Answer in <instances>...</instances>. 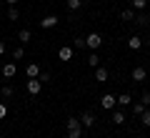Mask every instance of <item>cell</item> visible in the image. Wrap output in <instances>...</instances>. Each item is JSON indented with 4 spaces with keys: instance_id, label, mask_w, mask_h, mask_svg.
Here are the masks:
<instances>
[{
    "instance_id": "obj_5",
    "label": "cell",
    "mask_w": 150,
    "mask_h": 138,
    "mask_svg": "<svg viewBox=\"0 0 150 138\" xmlns=\"http://www.w3.org/2000/svg\"><path fill=\"white\" fill-rule=\"evenodd\" d=\"M100 106H103V111H112V108H115V96L105 93V96L100 98Z\"/></svg>"
},
{
    "instance_id": "obj_25",
    "label": "cell",
    "mask_w": 150,
    "mask_h": 138,
    "mask_svg": "<svg viewBox=\"0 0 150 138\" xmlns=\"http://www.w3.org/2000/svg\"><path fill=\"white\" fill-rule=\"evenodd\" d=\"M8 18H10V20H18V18H20V13H18V8H15V5L8 10Z\"/></svg>"
},
{
    "instance_id": "obj_27",
    "label": "cell",
    "mask_w": 150,
    "mask_h": 138,
    "mask_svg": "<svg viewBox=\"0 0 150 138\" xmlns=\"http://www.w3.org/2000/svg\"><path fill=\"white\" fill-rule=\"evenodd\" d=\"M140 103H143V106L148 108V106H150V93H143V98H140Z\"/></svg>"
},
{
    "instance_id": "obj_16",
    "label": "cell",
    "mask_w": 150,
    "mask_h": 138,
    "mask_svg": "<svg viewBox=\"0 0 150 138\" xmlns=\"http://www.w3.org/2000/svg\"><path fill=\"white\" fill-rule=\"evenodd\" d=\"M120 18H123V20H135V10L133 8H125V10L120 13Z\"/></svg>"
},
{
    "instance_id": "obj_15",
    "label": "cell",
    "mask_w": 150,
    "mask_h": 138,
    "mask_svg": "<svg viewBox=\"0 0 150 138\" xmlns=\"http://www.w3.org/2000/svg\"><path fill=\"white\" fill-rule=\"evenodd\" d=\"M88 65H90V68H98V65H100V55H98L95 50L88 55Z\"/></svg>"
},
{
    "instance_id": "obj_26",
    "label": "cell",
    "mask_w": 150,
    "mask_h": 138,
    "mask_svg": "<svg viewBox=\"0 0 150 138\" xmlns=\"http://www.w3.org/2000/svg\"><path fill=\"white\" fill-rule=\"evenodd\" d=\"M5 116H8V103H5V101H0V121H3Z\"/></svg>"
},
{
    "instance_id": "obj_30",
    "label": "cell",
    "mask_w": 150,
    "mask_h": 138,
    "mask_svg": "<svg viewBox=\"0 0 150 138\" xmlns=\"http://www.w3.org/2000/svg\"><path fill=\"white\" fill-rule=\"evenodd\" d=\"M0 55H5V43L0 40Z\"/></svg>"
},
{
    "instance_id": "obj_2",
    "label": "cell",
    "mask_w": 150,
    "mask_h": 138,
    "mask_svg": "<svg viewBox=\"0 0 150 138\" xmlns=\"http://www.w3.org/2000/svg\"><path fill=\"white\" fill-rule=\"evenodd\" d=\"M85 45L90 50H98L103 45V35H100V33H90V35H85Z\"/></svg>"
},
{
    "instance_id": "obj_18",
    "label": "cell",
    "mask_w": 150,
    "mask_h": 138,
    "mask_svg": "<svg viewBox=\"0 0 150 138\" xmlns=\"http://www.w3.org/2000/svg\"><path fill=\"white\" fill-rule=\"evenodd\" d=\"M140 123H143L145 128H150V111H148V108H145V111L140 113Z\"/></svg>"
},
{
    "instance_id": "obj_31",
    "label": "cell",
    "mask_w": 150,
    "mask_h": 138,
    "mask_svg": "<svg viewBox=\"0 0 150 138\" xmlns=\"http://www.w3.org/2000/svg\"><path fill=\"white\" fill-rule=\"evenodd\" d=\"M5 3H8V5H15V3H18V0H5Z\"/></svg>"
},
{
    "instance_id": "obj_32",
    "label": "cell",
    "mask_w": 150,
    "mask_h": 138,
    "mask_svg": "<svg viewBox=\"0 0 150 138\" xmlns=\"http://www.w3.org/2000/svg\"><path fill=\"white\" fill-rule=\"evenodd\" d=\"M65 138H73V136H70V133H68V136H65Z\"/></svg>"
},
{
    "instance_id": "obj_20",
    "label": "cell",
    "mask_w": 150,
    "mask_h": 138,
    "mask_svg": "<svg viewBox=\"0 0 150 138\" xmlns=\"http://www.w3.org/2000/svg\"><path fill=\"white\" fill-rule=\"evenodd\" d=\"M0 93H3V98H13V96H15V88H13V85H3Z\"/></svg>"
},
{
    "instance_id": "obj_12",
    "label": "cell",
    "mask_w": 150,
    "mask_h": 138,
    "mask_svg": "<svg viewBox=\"0 0 150 138\" xmlns=\"http://www.w3.org/2000/svg\"><path fill=\"white\" fill-rule=\"evenodd\" d=\"M130 103H133V98H130V93H123V96H118V98H115V106H120V108L130 106Z\"/></svg>"
},
{
    "instance_id": "obj_10",
    "label": "cell",
    "mask_w": 150,
    "mask_h": 138,
    "mask_svg": "<svg viewBox=\"0 0 150 138\" xmlns=\"http://www.w3.org/2000/svg\"><path fill=\"white\" fill-rule=\"evenodd\" d=\"M128 48H130V50H140V48H143V38H140V35L128 38Z\"/></svg>"
},
{
    "instance_id": "obj_7",
    "label": "cell",
    "mask_w": 150,
    "mask_h": 138,
    "mask_svg": "<svg viewBox=\"0 0 150 138\" xmlns=\"http://www.w3.org/2000/svg\"><path fill=\"white\" fill-rule=\"evenodd\" d=\"M40 75V65L38 63H28L25 65V78H38Z\"/></svg>"
},
{
    "instance_id": "obj_4",
    "label": "cell",
    "mask_w": 150,
    "mask_h": 138,
    "mask_svg": "<svg viewBox=\"0 0 150 138\" xmlns=\"http://www.w3.org/2000/svg\"><path fill=\"white\" fill-rule=\"evenodd\" d=\"M58 23H60L58 15H45L43 20H40V28H43V30H50V28H55Z\"/></svg>"
},
{
    "instance_id": "obj_33",
    "label": "cell",
    "mask_w": 150,
    "mask_h": 138,
    "mask_svg": "<svg viewBox=\"0 0 150 138\" xmlns=\"http://www.w3.org/2000/svg\"><path fill=\"white\" fill-rule=\"evenodd\" d=\"M0 138H5V136H0Z\"/></svg>"
},
{
    "instance_id": "obj_28",
    "label": "cell",
    "mask_w": 150,
    "mask_h": 138,
    "mask_svg": "<svg viewBox=\"0 0 150 138\" xmlns=\"http://www.w3.org/2000/svg\"><path fill=\"white\" fill-rule=\"evenodd\" d=\"M135 23H138V25H145V23H148V18H145V15H135Z\"/></svg>"
},
{
    "instance_id": "obj_17",
    "label": "cell",
    "mask_w": 150,
    "mask_h": 138,
    "mask_svg": "<svg viewBox=\"0 0 150 138\" xmlns=\"http://www.w3.org/2000/svg\"><path fill=\"white\" fill-rule=\"evenodd\" d=\"M65 5H68V10H80L83 0H65Z\"/></svg>"
},
{
    "instance_id": "obj_24",
    "label": "cell",
    "mask_w": 150,
    "mask_h": 138,
    "mask_svg": "<svg viewBox=\"0 0 150 138\" xmlns=\"http://www.w3.org/2000/svg\"><path fill=\"white\" fill-rule=\"evenodd\" d=\"M130 108H133V113H135V116H140V113L145 111V106H143V103H130Z\"/></svg>"
},
{
    "instance_id": "obj_19",
    "label": "cell",
    "mask_w": 150,
    "mask_h": 138,
    "mask_svg": "<svg viewBox=\"0 0 150 138\" xmlns=\"http://www.w3.org/2000/svg\"><path fill=\"white\" fill-rule=\"evenodd\" d=\"M130 5H133V10H145L148 0H130Z\"/></svg>"
},
{
    "instance_id": "obj_29",
    "label": "cell",
    "mask_w": 150,
    "mask_h": 138,
    "mask_svg": "<svg viewBox=\"0 0 150 138\" xmlns=\"http://www.w3.org/2000/svg\"><path fill=\"white\" fill-rule=\"evenodd\" d=\"M38 78H40V83H48V80H50V73H40Z\"/></svg>"
},
{
    "instance_id": "obj_9",
    "label": "cell",
    "mask_w": 150,
    "mask_h": 138,
    "mask_svg": "<svg viewBox=\"0 0 150 138\" xmlns=\"http://www.w3.org/2000/svg\"><path fill=\"white\" fill-rule=\"evenodd\" d=\"M73 53H75L73 45H63V48L58 50V58H60V60H70V58H73Z\"/></svg>"
},
{
    "instance_id": "obj_6",
    "label": "cell",
    "mask_w": 150,
    "mask_h": 138,
    "mask_svg": "<svg viewBox=\"0 0 150 138\" xmlns=\"http://www.w3.org/2000/svg\"><path fill=\"white\" fill-rule=\"evenodd\" d=\"M145 78H148L145 65H135V68H133V80H135V83H140V80H145Z\"/></svg>"
},
{
    "instance_id": "obj_3",
    "label": "cell",
    "mask_w": 150,
    "mask_h": 138,
    "mask_svg": "<svg viewBox=\"0 0 150 138\" xmlns=\"http://www.w3.org/2000/svg\"><path fill=\"white\" fill-rule=\"evenodd\" d=\"M25 88H28L30 96H38V93L43 90V83H40V78H28L25 80Z\"/></svg>"
},
{
    "instance_id": "obj_8",
    "label": "cell",
    "mask_w": 150,
    "mask_h": 138,
    "mask_svg": "<svg viewBox=\"0 0 150 138\" xmlns=\"http://www.w3.org/2000/svg\"><path fill=\"white\" fill-rule=\"evenodd\" d=\"M15 73H18V65L15 63H5V65H3V78H15Z\"/></svg>"
},
{
    "instance_id": "obj_13",
    "label": "cell",
    "mask_w": 150,
    "mask_h": 138,
    "mask_svg": "<svg viewBox=\"0 0 150 138\" xmlns=\"http://www.w3.org/2000/svg\"><path fill=\"white\" fill-rule=\"evenodd\" d=\"M95 80H98V83H105V80H108V70L98 65V68H95Z\"/></svg>"
},
{
    "instance_id": "obj_22",
    "label": "cell",
    "mask_w": 150,
    "mask_h": 138,
    "mask_svg": "<svg viewBox=\"0 0 150 138\" xmlns=\"http://www.w3.org/2000/svg\"><path fill=\"white\" fill-rule=\"evenodd\" d=\"M85 48V38H75L73 40V50H83Z\"/></svg>"
},
{
    "instance_id": "obj_21",
    "label": "cell",
    "mask_w": 150,
    "mask_h": 138,
    "mask_svg": "<svg viewBox=\"0 0 150 138\" xmlns=\"http://www.w3.org/2000/svg\"><path fill=\"white\" fill-rule=\"evenodd\" d=\"M18 38H20V43H28V40L33 38V33H30V30L25 28V30H20V33H18Z\"/></svg>"
},
{
    "instance_id": "obj_14",
    "label": "cell",
    "mask_w": 150,
    "mask_h": 138,
    "mask_svg": "<svg viewBox=\"0 0 150 138\" xmlns=\"http://www.w3.org/2000/svg\"><path fill=\"white\" fill-rule=\"evenodd\" d=\"M112 123H115V126H123L125 123V113L123 111H112Z\"/></svg>"
},
{
    "instance_id": "obj_1",
    "label": "cell",
    "mask_w": 150,
    "mask_h": 138,
    "mask_svg": "<svg viewBox=\"0 0 150 138\" xmlns=\"http://www.w3.org/2000/svg\"><path fill=\"white\" fill-rule=\"evenodd\" d=\"M65 128H68V133H70L73 138H83V133H85V128H83L80 118H75V116H70L68 121H65Z\"/></svg>"
},
{
    "instance_id": "obj_23",
    "label": "cell",
    "mask_w": 150,
    "mask_h": 138,
    "mask_svg": "<svg viewBox=\"0 0 150 138\" xmlns=\"http://www.w3.org/2000/svg\"><path fill=\"white\" fill-rule=\"evenodd\" d=\"M25 58V48H15L13 50V60H23Z\"/></svg>"
},
{
    "instance_id": "obj_11",
    "label": "cell",
    "mask_w": 150,
    "mask_h": 138,
    "mask_svg": "<svg viewBox=\"0 0 150 138\" xmlns=\"http://www.w3.org/2000/svg\"><path fill=\"white\" fill-rule=\"evenodd\" d=\"M80 123H83V128H93V126H95V116H93V113H83Z\"/></svg>"
},
{
    "instance_id": "obj_34",
    "label": "cell",
    "mask_w": 150,
    "mask_h": 138,
    "mask_svg": "<svg viewBox=\"0 0 150 138\" xmlns=\"http://www.w3.org/2000/svg\"><path fill=\"white\" fill-rule=\"evenodd\" d=\"M135 138H140V136H135Z\"/></svg>"
}]
</instances>
